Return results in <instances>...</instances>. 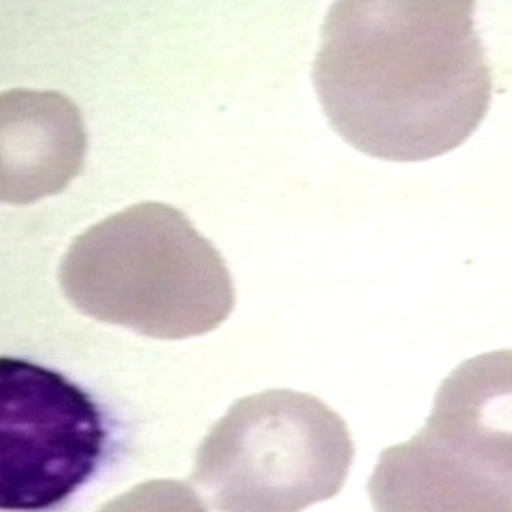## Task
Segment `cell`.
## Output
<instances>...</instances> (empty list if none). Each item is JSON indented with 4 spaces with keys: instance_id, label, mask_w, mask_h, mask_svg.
I'll list each match as a JSON object with an SVG mask.
<instances>
[{
    "instance_id": "1",
    "label": "cell",
    "mask_w": 512,
    "mask_h": 512,
    "mask_svg": "<svg viewBox=\"0 0 512 512\" xmlns=\"http://www.w3.org/2000/svg\"><path fill=\"white\" fill-rule=\"evenodd\" d=\"M313 82L324 115L348 144L402 163L462 146L493 97L472 0L334 2Z\"/></svg>"
},
{
    "instance_id": "2",
    "label": "cell",
    "mask_w": 512,
    "mask_h": 512,
    "mask_svg": "<svg viewBox=\"0 0 512 512\" xmlns=\"http://www.w3.org/2000/svg\"><path fill=\"white\" fill-rule=\"evenodd\" d=\"M111 425L61 371L0 355V512H57L96 480Z\"/></svg>"
},
{
    "instance_id": "3",
    "label": "cell",
    "mask_w": 512,
    "mask_h": 512,
    "mask_svg": "<svg viewBox=\"0 0 512 512\" xmlns=\"http://www.w3.org/2000/svg\"><path fill=\"white\" fill-rule=\"evenodd\" d=\"M63 282L84 299L183 295L214 309L231 301L218 249L160 202L130 206L82 233L64 256Z\"/></svg>"
},
{
    "instance_id": "4",
    "label": "cell",
    "mask_w": 512,
    "mask_h": 512,
    "mask_svg": "<svg viewBox=\"0 0 512 512\" xmlns=\"http://www.w3.org/2000/svg\"><path fill=\"white\" fill-rule=\"evenodd\" d=\"M86 128L59 92L0 94V202L32 204L53 196L82 171Z\"/></svg>"
},
{
    "instance_id": "5",
    "label": "cell",
    "mask_w": 512,
    "mask_h": 512,
    "mask_svg": "<svg viewBox=\"0 0 512 512\" xmlns=\"http://www.w3.org/2000/svg\"><path fill=\"white\" fill-rule=\"evenodd\" d=\"M431 425L512 450V352L481 355L456 369L439 392Z\"/></svg>"
}]
</instances>
